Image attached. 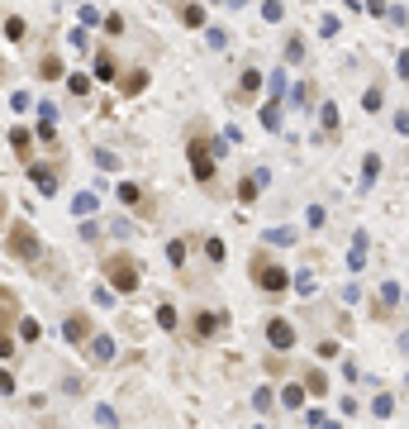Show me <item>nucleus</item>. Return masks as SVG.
I'll return each instance as SVG.
<instances>
[{"instance_id":"1","label":"nucleus","mask_w":409,"mask_h":429,"mask_svg":"<svg viewBox=\"0 0 409 429\" xmlns=\"http://www.w3.org/2000/svg\"><path fill=\"white\" fill-rule=\"evenodd\" d=\"M5 253L19 258V263H38V258H43V238H38V229H33L29 220H15L10 229H5Z\"/></svg>"},{"instance_id":"2","label":"nucleus","mask_w":409,"mask_h":429,"mask_svg":"<svg viewBox=\"0 0 409 429\" xmlns=\"http://www.w3.org/2000/svg\"><path fill=\"white\" fill-rule=\"evenodd\" d=\"M105 277H110V286L119 291V296H133L138 291V282H143V268H138V258H129V253H110L105 263Z\"/></svg>"},{"instance_id":"3","label":"nucleus","mask_w":409,"mask_h":429,"mask_svg":"<svg viewBox=\"0 0 409 429\" xmlns=\"http://www.w3.org/2000/svg\"><path fill=\"white\" fill-rule=\"evenodd\" d=\"M248 268H252V282L262 286V291H271V296H281L285 286H290V272H285L281 263H271L267 253H252Z\"/></svg>"},{"instance_id":"4","label":"nucleus","mask_w":409,"mask_h":429,"mask_svg":"<svg viewBox=\"0 0 409 429\" xmlns=\"http://www.w3.org/2000/svg\"><path fill=\"white\" fill-rule=\"evenodd\" d=\"M186 158H190L195 181H209V176H214V162H219V148H214V143H204V139H190Z\"/></svg>"},{"instance_id":"5","label":"nucleus","mask_w":409,"mask_h":429,"mask_svg":"<svg viewBox=\"0 0 409 429\" xmlns=\"http://www.w3.org/2000/svg\"><path fill=\"white\" fill-rule=\"evenodd\" d=\"M62 334H67V344H91L95 334H91V315L86 310H72V315L62 319Z\"/></svg>"},{"instance_id":"6","label":"nucleus","mask_w":409,"mask_h":429,"mask_svg":"<svg viewBox=\"0 0 409 429\" xmlns=\"http://www.w3.org/2000/svg\"><path fill=\"white\" fill-rule=\"evenodd\" d=\"M267 344H271L276 353L295 349V329H290V319H281V315H276V319H267Z\"/></svg>"},{"instance_id":"7","label":"nucleus","mask_w":409,"mask_h":429,"mask_svg":"<svg viewBox=\"0 0 409 429\" xmlns=\"http://www.w3.org/2000/svg\"><path fill=\"white\" fill-rule=\"evenodd\" d=\"M19 319V296L10 291V286H0V344L10 339V324Z\"/></svg>"},{"instance_id":"8","label":"nucleus","mask_w":409,"mask_h":429,"mask_svg":"<svg viewBox=\"0 0 409 429\" xmlns=\"http://www.w3.org/2000/svg\"><path fill=\"white\" fill-rule=\"evenodd\" d=\"M262 181H267V172L243 176V181H238V201H243V206H252V201H257V191H262Z\"/></svg>"},{"instance_id":"9","label":"nucleus","mask_w":409,"mask_h":429,"mask_svg":"<svg viewBox=\"0 0 409 429\" xmlns=\"http://www.w3.org/2000/svg\"><path fill=\"white\" fill-rule=\"evenodd\" d=\"M91 358L95 363H114V339L110 334H95L91 339Z\"/></svg>"},{"instance_id":"10","label":"nucleus","mask_w":409,"mask_h":429,"mask_svg":"<svg viewBox=\"0 0 409 429\" xmlns=\"http://www.w3.org/2000/svg\"><path fill=\"white\" fill-rule=\"evenodd\" d=\"M257 86H262V72H257V67H248V72L238 77V100H252V95H257Z\"/></svg>"},{"instance_id":"11","label":"nucleus","mask_w":409,"mask_h":429,"mask_svg":"<svg viewBox=\"0 0 409 429\" xmlns=\"http://www.w3.org/2000/svg\"><path fill=\"white\" fill-rule=\"evenodd\" d=\"M224 324V315L219 310H209V315H195V324H190V334H195V339H204V334H214Z\"/></svg>"},{"instance_id":"12","label":"nucleus","mask_w":409,"mask_h":429,"mask_svg":"<svg viewBox=\"0 0 409 429\" xmlns=\"http://www.w3.org/2000/svg\"><path fill=\"white\" fill-rule=\"evenodd\" d=\"M10 148H15L19 158L33 167V143H29V134H24V129H10Z\"/></svg>"},{"instance_id":"13","label":"nucleus","mask_w":409,"mask_h":429,"mask_svg":"<svg viewBox=\"0 0 409 429\" xmlns=\"http://www.w3.org/2000/svg\"><path fill=\"white\" fill-rule=\"evenodd\" d=\"M95 77L114 81V53H110V48H100V53H95Z\"/></svg>"},{"instance_id":"14","label":"nucleus","mask_w":409,"mask_h":429,"mask_svg":"<svg viewBox=\"0 0 409 429\" xmlns=\"http://www.w3.org/2000/svg\"><path fill=\"white\" fill-rule=\"evenodd\" d=\"M143 86H148V72L138 67V72H129V77H124V86H119V91H124V95H138Z\"/></svg>"},{"instance_id":"15","label":"nucleus","mask_w":409,"mask_h":429,"mask_svg":"<svg viewBox=\"0 0 409 429\" xmlns=\"http://www.w3.org/2000/svg\"><path fill=\"white\" fill-rule=\"evenodd\" d=\"M19 339H24V344H38V339H43V324H38V319H19Z\"/></svg>"},{"instance_id":"16","label":"nucleus","mask_w":409,"mask_h":429,"mask_svg":"<svg viewBox=\"0 0 409 429\" xmlns=\"http://www.w3.org/2000/svg\"><path fill=\"white\" fill-rule=\"evenodd\" d=\"M95 206H100V196H91V191L72 201V210H77V220H81V215H95Z\"/></svg>"},{"instance_id":"17","label":"nucleus","mask_w":409,"mask_h":429,"mask_svg":"<svg viewBox=\"0 0 409 429\" xmlns=\"http://www.w3.org/2000/svg\"><path fill=\"white\" fill-rule=\"evenodd\" d=\"M181 24L200 29V24H204V10H200V5H181Z\"/></svg>"},{"instance_id":"18","label":"nucleus","mask_w":409,"mask_h":429,"mask_svg":"<svg viewBox=\"0 0 409 429\" xmlns=\"http://www.w3.org/2000/svg\"><path fill=\"white\" fill-rule=\"evenodd\" d=\"M119 201H124V206H143V191L133 186V181H119Z\"/></svg>"},{"instance_id":"19","label":"nucleus","mask_w":409,"mask_h":429,"mask_svg":"<svg viewBox=\"0 0 409 429\" xmlns=\"http://www.w3.org/2000/svg\"><path fill=\"white\" fill-rule=\"evenodd\" d=\"M67 91H72V95H86V91H91V77H86V72H72V77H67Z\"/></svg>"},{"instance_id":"20","label":"nucleus","mask_w":409,"mask_h":429,"mask_svg":"<svg viewBox=\"0 0 409 429\" xmlns=\"http://www.w3.org/2000/svg\"><path fill=\"white\" fill-rule=\"evenodd\" d=\"M29 176L38 181V186H43V196H48L53 186H58V176H53V172H43V167H29Z\"/></svg>"},{"instance_id":"21","label":"nucleus","mask_w":409,"mask_h":429,"mask_svg":"<svg viewBox=\"0 0 409 429\" xmlns=\"http://www.w3.org/2000/svg\"><path fill=\"white\" fill-rule=\"evenodd\" d=\"M376 172H381V158H376V153H366V167H362V181H366V186L376 181Z\"/></svg>"},{"instance_id":"22","label":"nucleus","mask_w":409,"mask_h":429,"mask_svg":"<svg viewBox=\"0 0 409 429\" xmlns=\"http://www.w3.org/2000/svg\"><path fill=\"white\" fill-rule=\"evenodd\" d=\"M204 258H209V263H224V243L219 238H204Z\"/></svg>"},{"instance_id":"23","label":"nucleus","mask_w":409,"mask_h":429,"mask_svg":"<svg viewBox=\"0 0 409 429\" xmlns=\"http://www.w3.org/2000/svg\"><path fill=\"white\" fill-rule=\"evenodd\" d=\"M305 386H310L315 396H324V391H329V381H324V372H310V377H305Z\"/></svg>"},{"instance_id":"24","label":"nucleus","mask_w":409,"mask_h":429,"mask_svg":"<svg viewBox=\"0 0 409 429\" xmlns=\"http://www.w3.org/2000/svg\"><path fill=\"white\" fill-rule=\"evenodd\" d=\"M5 38H24V19H19V15L5 19Z\"/></svg>"},{"instance_id":"25","label":"nucleus","mask_w":409,"mask_h":429,"mask_svg":"<svg viewBox=\"0 0 409 429\" xmlns=\"http://www.w3.org/2000/svg\"><path fill=\"white\" fill-rule=\"evenodd\" d=\"M281 401H285V406H290V411H295L300 401H305V386H285V391H281Z\"/></svg>"},{"instance_id":"26","label":"nucleus","mask_w":409,"mask_h":429,"mask_svg":"<svg viewBox=\"0 0 409 429\" xmlns=\"http://www.w3.org/2000/svg\"><path fill=\"white\" fill-rule=\"evenodd\" d=\"M262 125H267V129H281V105H267V110H262Z\"/></svg>"},{"instance_id":"27","label":"nucleus","mask_w":409,"mask_h":429,"mask_svg":"<svg viewBox=\"0 0 409 429\" xmlns=\"http://www.w3.org/2000/svg\"><path fill=\"white\" fill-rule=\"evenodd\" d=\"M362 253H366V234L352 238V268H362Z\"/></svg>"},{"instance_id":"28","label":"nucleus","mask_w":409,"mask_h":429,"mask_svg":"<svg viewBox=\"0 0 409 429\" xmlns=\"http://www.w3.org/2000/svg\"><path fill=\"white\" fill-rule=\"evenodd\" d=\"M38 72H43V77H62V63H58V58H43Z\"/></svg>"},{"instance_id":"29","label":"nucleus","mask_w":409,"mask_h":429,"mask_svg":"<svg viewBox=\"0 0 409 429\" xmlns=\"http://www.w3.org/2000/svg\"><path fill=\"white\" fill-rule=\"evenodd\" d=\"M167 258H172V263H176V268H181V263H186V243H181V238H176V243H172V248H167Z\"/></svg>"},{"instance_id":"30","label":"nucleus","mask_w":409,"mask_h":429,"mask_svg":"<svg viewBox=\"0 0 409 429\" xmlns=\"http://www.w3.org/2000/svg\"><path fill=\"white\" fill-rule=\"evenodd\" d=\"M362 105H366V110H381V86H371V91L362 95Z\"/></svg>"},{"instance_id":"31","label":"nucleus","mask_w":409,"mask_h":429,"mask_svg":"<svg viewBox=\"0 0 409 429\" xmlns=\"http://www.w3.org/2000/svg\"><path fill=\"white\" fill-rule=\"evenodd\" d=\"M95 420H100V425H119V415H114L110 406H100V411H95Z\"/></svg>"},{"instance_id":"32","label":"nucleus","mask_w":409,"mask_h":429,"mask_svg":"<svg viewBox=\"0 0 409 429\" xmlns=\"http://www.w3.org/2000/svg\"><path fill=\"white\" fill-rule=\"evenodd\" d=\"M300 43H305V38H300V33H295V38H290V48H285V58H290V63H300V53H305V48H300Z\"/></svg>"},{"instance_id":"33","label":"nucleus","mask_w":409,"mask_h":429,"mask_svg":"<svg viewBox=\"0 0 409 429\" xmlns=\"http://www.w3.org/2000/svg\"><path fill=\"white\" fill-rule=\"evenodd\" d=\"M158 319L167 324V329H172V324H176V310H172V305H158Z\"/></svg>"},{"instance_id":"34","label":"nucleus","mask_w":409,"mask_h":429,"mask_svg":"<svg viewBox=\"0 0 409 429\" xmlns=\"http://www.w3.org/2000/svg\"><path fill=\"white\" fill-rule=\"evenodd\" d=\"M395 129H400V134H409V110H400V115H395Z\"/></svg>"},{"instance_id":"35","label":"nucleus","mask_w":409,"mask_h":429,"mask_svg":"<svg viewBox=\"0 0 409 429\" xmlns=\"http://www.w3.org/2000/svg\"><path fill=\"white\" fill-rule=\"evenodd\" d=\"M0 391H5V396L15 391V377H10V372H0Z\"/></svg>"},{"instance_id":"36","label":"nucleus","mask_w":409,"mask_h":429,"mask_svg":"<svg viewBox=\"0 0 409 429\" xmlns=\"http://www.w3.org/2000/svg\"><path fill=\"white\" fill-rule=\"evenodd\" d=\"M5 210H10V196L0 191V224H5Z\"/></svg>"},{"instance_id":"37","label":"nucleus","mask_w":409,"mask_h":429,"mask_svg":"<svg viewBox=\"0 0 409 429\" xmlns=\"http://www.w3.org/2000/svg\"><path fill=\"white\" fill-rule=\"evenodd\" d=\"M0 81H5V63H0Z\"/></svg>"}]
</instances>
